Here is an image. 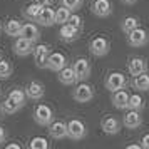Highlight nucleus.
Instances as JSON below:
<instances>
[{
  "mask_svg": "<svg viewBox=\"0 0 149 149\" xmlns=\"http://www.w3.org/2000/svg\"><path fill=\"white\" fill-rule=\"evenodd\" d=\"M34 121L39 126H49L54 121V111L52 107H49L47 104H39L34 111Z\"/></svg>",
  "mask_w": 149,
  "mask_h": 149,
  "instance_id": "f257e3e1",
  "label": "nucleus"
},
{
  "mask_svg": "<svg viewBox=\"0 0 149 149\" xmlns=\"http://www.w3.org/2000/svg\"><path fill=\"white\" fill-rule=\"evenodd\" d=\"M127 42H129L131 47H144V45L149 42L148 30H144L141 25L136 27L134 30H131V32L127 34Z\"/></svg>",
  "mask_w": 149,
  "mask_h": 149,
  "instance_id": "f03ea898",
  "label": "nucleus"
},
{
  "mask_svg": "<svg viewBox=\"0 0 149 149\" xmlns=\"http://www.w3.org/2000/svg\"><path fill=\"white\" fill-rule=\"evenodd\" d=\"M86 134H87V129H86V124L81 119H70L67 122V137L74 139V141H79V139H84Z\"/></svg>",
  "mask_w": 149,
  "mask_h": 149,
  "instance_id": "7ed1b4c3",
  "label": "nucleus"
},
{
  "mask_svg": "<svg viewBox=\"0 0 149 149\" xmlns=\"http://www.w3.org/2000/svg\"><path fill=\"white\" fill-rule=\"evenodd\" d=\"M89 50H91V54L95 55V57H104V55L109 54V50H111V44L106 37H95L91 40L89 44Z\"/></svg>",
  "mask_w": 149,
  "mask_h": 149,
  "instance_id": "20e7f679",
  "label": "nucleus"
},
{
  "mask_svg": "<svg viewBox=\"0 0 149 149\" xmlns=\"http://www.w3.org/2000/svg\"><path fill=\"white\" fill-rule=\"evenodd\" d=\"M72 97H74L75 102H81V104H86V102H91L94 99V91L92 87L86 84V82H81L79 86H75L74 92H72Z\"/></svg>",
  "mask_w": 149,
  "mask_h": 149,
  "instance_id": "39448f33",
  "label": "nucleus"
},
{
  "mask_svg": "<svg viewBox=\"0 0 149 149\" xmlns=\"http://www.w3.org/2000/svg\"><path fill=\"white\" fill-rule=\"evenodd\" d=\"M72 69H74L75 77H77V82L87 81L89 75H91V62L87 59H84V57L75 59V62L72 64Z\"/></svg>",
  "mask_w": 149,
  "mask_h": 149,
  "instance_id": "423d86ee",
  "label": "nucleus"
},
{
  "mask_svg": "<svg viewBox=\"0 0 149 149\" xmlns=\"http://www.w3.org/2000/svg\"><path fill=\"white\" fill-rule=\"evenodd\" d=\"M126 75L121 74V72H111V74L106 77V89L114 92V91H119V89H124L126 87Z\"/></svg>",
  "mask_w": 149,
  "mask_h": 149,
  "instance_id": "0eeeda50",
  "label": "nucleus"
},
{
  "mask_svg": "<svg viewBox=\"0 0 149 149\" xmlns=\"http://www.w3.org/2000/svg\"><path fill=\"white\" fill-rule=\"evenodd\" d=\"M32 54H34V62L37 67L44 69L47 65V57L50 54V47H49L47 44H39V45H34V50H32Z\"/></svg>",
  "mask_w": 149,
  "mask_h": 149,
  "instance_id": "6e6552de",
  "label": "nucleus"
},
{
  "mask_svg": "<svg viewBox=\"0 0 149 149\" xmlns=\"http://www.w3.org/2000/svg\"><path fill=\"white\" fill-rule=\"evenodd\" d=\"M32 50H34V42L25 39V37H22V35H19V39L14 44L15 54L19 55V57H27V55L32 54Z\"/></svg>",
  "mask_w": 149,
  "mask_h": 149,
  "instance_id": "1a4fd4ad",
  "label": "nucleus"
},
{
  "mask_svg": "<svg viewBox=\"0 0 149 149\" xmlns=\"http://www.w3.org/2000/svg\"><path fill=\"white\" fill-rule=\"evenodd\" d=\"M67 65V59H65V55L61 54V52H50L47 57V65L45 67L50 69L52 72H59L62 67H65Z\"/></svg>",
  "mask_w": 149,
  "mask_h": 149,
  "instance_id": "9d476101",
  "label": "nucleus"
},
{
  "mask_svg": "<svg viewBox=\"0 0 149 149\" xmlns=\"http://www.w3.org/2000/svg\"><path fill=\"white\" fill-rule=\"evenodd\" d=\"M92 14L101 17V19H106L112 14V5L109 0H94L92 3Z\"/></svg>",
  "mask_w": 149,
  "mask_h": 149,
  "instance_id": "9b49d317",
  "label": "nucleus"
},
{
  "mask_svg": "<svg viewBox=\"0 0 149 149\" xmlns=\"http://www.w3.org/2000/svg\"><path fill=\"white\" fill-rule=\"evenodd\" d=\"M122 124H124L127 129H137V127H141V124H142L141 111H132V109H129V112H126L124 119H122Z\"/></svg>",
  "mask_w": 149,
  "mask_h": 149,
  "instance_id": "f8f14e48",
  "label": "nucleus"
},
{
  "mask_svg": "<svg viewBox=\"0 0 149 149\" xmlns=\"http://www.w3.org/2000/svg\"><path fill=\"white\" fill-rule=\"evenodd\" d=\"M101 127L106 134H117L121 131V122L114 116H106L101 121Z\"/></svg>",
  "mask_w": 149,
  "mask_h": 149,
  "instance_id": "ddd939ff",
  "label": "nucleus"
},
{
  "mask_svg": "<svg viewBox=\"0 0 149 149\" xmlns=\"http://www.w3.org/2000/svg\"><path fill=\"white\" fill-rule=\"evenodd\" d=\"M127 70L131 75H139L142 72H148V62L142 57H132L127 64Z\"/></svg>",
  "mask_w": 149,
  "mask_h": 149,
  "instance_id": "4468645a",
  "label": "nucleus"
},
{
  "mask_svg": "<svg viewBox=\"0 0 149 149\" xmlns=\"http://www.w3.org/2000/svg\"><path fill=\"white\" fill-rule=\"evenodd\" d=\"M127 101H129V94L127 91H124V89H119V91H114L112 92V97H111V102H112V106L116 109H127Z\"/></svg>",
  "mask_w": 149,
  "mask_h": 149,
  "instance_id": "2eb2a0df",
  "label": "nucleus"
},
{
  "mask_svg": "<svg viewBox=\"0 0 149 149\" xmlns=\"http://www.w3.org/2000/svg\"><path fill=\"white\" fill-rule=\"evenodd\" d=\"M49 134L54 139H64L67 137V124L62 121H52L49 124Z\"/></svg>",
  "mask_w": 149,
  "mask_h": 149,
  "instance_id": "dca6fc26",
  "label": "nucleus"
},
{
  "mask_svg": "<svg viewBox=\"0 0 149 149\" xmlns=\"http://www.w3.org/2000/svg\"><path fill=\"white\" fill-rule=\"evenodd\" d=\"M37 24H40L42 27H50V25H54L55 24V10L50 8L49 5H45V7L42 8L39 19H37Z\"/></svg>",
  "mask_w": 149,
  "mask_h": 149,
  "instance_id": "f3484780",
  "label": "nucleus"
},
{
  "mask_svg": "<svg viewBox=\"0 0 149 149\" xmlns=\"http://www.w3.org/2000/svg\"><path fill=\"white\" fill-rule=\"evenodd\" d=\"M25 95H27L29 99H32V101H40L42 97H44V86H42L40 82L32 81L27 86V89H25Z\"/></svg>",
  "mask_w": 149,
  "mask_h": 149,
  "instance_id": "a211bd4d",
  "label": "nucleus"
},
{
  "mask_svg": "<svg viewBox=\"0 0 149 149\" xmlns=\"http://www.w3.org/2000/svg\"><path fill=\"white\" fill-rule=\"evenodd\" d=\"M57 77H59V82L61 84H64V86H74L75 82H77V77H75L74 74V69L72 67H62L59 72H57Z\"/></svg>",
  "mask_w": 149,
  "mask_h": 149,
  "instance_id": "6ab92c4d",
  "label": "nucleus"
},
{
  "mask_svg": "<svg viewBox=\"0 0 149 149\" xmlns=\"http://www.w3.org/2000/svg\"><path fill=\"white\" fill-rule=\"evenodd\" d=\"M20 35L25 37V39H29V40H32L35 44V42L40 39V30H39V27H37L35 24H22Z\"/></svg>",
  "mask_w": 149,
  "mask_h": 149,
  "instance_id": "aec40b11",
  "label": "nucleus"
},
{
  "mask_svg": "<svg viewBox=\"0 0 149 149\" xmlns=\"http://www.w3.org/2000/svg\"><path fill=\"white\" fill-rule=\"evenodd\" d=\"M79 34H81V30L75 29V27H72V25H69V24H62L61 30H59V35H61V39L64 42L75 40V39L79 37Z\"/></svg>",
  "mask_w": 149,
  "mask_h": 149,
  "instance_id": "412c9836",
  "label": "nucleus"
},
{
  "mask_svg": "<svg viewBox=\"0 0 149 149\" xmlns=\"http://www.w3.org/2000/svg\"><path fill=\"white\" fill-rule=\"evenodd\" d=\"M132 87L139 92H148L149 91V75L146 72H142L139 75H134L132 79Z\"/></svg>",
  "mask_w": 149,
  "mask_h": 149,
  "instance_id": "4be33fe9",
  "label": "nucleus"
},
{
  "mask_svg": "<svg viewBox=\"0 0 149 149\" xmlns=\"http://www.w3.org/2000/svg\"><path fill=\"white\" fill-rule=\"evenodd\" d=\"M42 8H44V5H40V3H30V5H27L25 7V10H24V15L27 17L30 22H37V19H39V15H40Z\"/></svg>",
  "mask_w": 149,
  "mask_h": 149,
  "instance_id": "5701e85b",
  "label": "nucleus"
},
{
  "mask_svg": "<svg viewBox=\"0 0 149 149\" xmlns=\"http://www.w3.org/2000/svg\"><path fill=\"white\" fill-rule=\"evenodd\" d=\"M20 32H22V22L12 19V20H8L5 24V34L7 35H10V37H19Z\"/></svg>",
  "mask_w": 149,
  "mask_h": 149,
  "instance_id": "b1692460",
  "label": "nucleus"
},
{
  "mask_svg": "<svg viewBox=\"0 0 149 149\" xmlns=\"http://www.w3.org/2000/svg\"><path fill=\"white\" fill-rule=\"evenodd\" d=\"M136 27H139V19H137V17L129 15V17H126V19L121 22V30L124 34H129V32L134 30Z\"/></svg>",
  "mask_w": 149,
  "mask_h": 149,
  "instance_id": "393cba45",
  "label": "nucleus"
},
{
  "mask_svg": "<svg viewBox=\"0 0 149 149\" xmlns=\"http://www.w3.org/2000/svg\"><path fill=\"white\" fill-rule=\"evenodd\" d=\"M8 99H12L15 104H19L20 107H24L27 95H25V91H22V89H12L10 94H8Z\"/></svg>",
  "mask_w": 149,
  "mask_h": 149,
  "instance_id": "a878e982",
  "label": "nucleus"
},
{
  "mask_svg": "<svg viewBox=\"0 0 149 149\" xmlns=\"http://www.w3.org/2000/svg\"><path fill=\"white\" fill-rule=\"evenodd\" d=\"M142 106H144V99H142L139 94H132L129 95L127 101V109H132V111H141Z\"/></svg>",
  "mask_w": 149,
  "mask_h": 149,
  "instance_id": "bb28decb",
  "label": "nucleus"
},
{
  "mask_svg": "<svg viewBox=\"0 0 149 149\" xmlns=\"http://www.w3.org/2000/svg\"><path fill=\"white\" fill-rule=\"evenodd\" d=\"M70 14H72V12H70L67 7H64V5H62L61 8H57V10H55V24H59V25L65 24L67 19L70 17Z\"/></svg>",
  "mask_w": 149,
  "mask_h": 149,
  "instance_id": "cd10ccee",
  "label": "nucleus"
},
{
  "mask_svg": "<svg viewBox=\"0 0 149 149\" xmlns=\"http://www.w3.org/2000/svg\"><path fill=\"white\" fill-rule=\"evenodd\" d=\"M20 109V106L19 104H15L12 99H5V101L2 102V112H5V114H14V112H17Z\"/></svg>",
  "mask_w": 149,
  "mask_h": 149,
  "instance_id": "c85d7f7f",
  "label": "nucleus"
},
{
  "mask_svg": "<svg viewBox=\"0 0 149 149\" xmlns=\"http://www.w3.org/2000/svg\"><path fill=\"white\" fill-rule=\"evenodd\" d=\"M12 72H14V67H12V64L7 61H2L0 59V77L2 79H7V77H10L12 75Z\"/></svg>",
  "mask_w": 149,
  "mask_h": 149,
  "instance_id": "c756f323",
  "label": "nucleus"
},
{
  "mask_svg": "<svg viewBox=\"0 0 149 149\" xmlns=\"http://www.w3.org/2000/svg\"><path fill=\"white\" fill-rule=\"evenodd\" d=\"M30 149H47L49 148V142L45 137H34L32 141H30Z\"/></svg>",
  "mask_w": 149,
  "mask_h": 149,
  "instance_id": "7c9ffc66",
  "label": "nucleus"
},
{
  "mask_svg": "<svg viewBox=\"0 0 149 149\" xmlns=\"http://www.w3.org/2000/svg\"><path fill=\"white\" fill-rule=\"evenodd\" d=\"M62 5L64 7H67L70 12H75V10H79L82 5V0H62Z\"/></svg>",
  "mask_w": 149,
  "mask_h": 149,
  "instance_id": "2f4dec72",
  "label": "nucleus"
},
{
  "mask_svg": "<svg viewBox=\"0 0 149 149\" xmlns=\"http://www.w3.org/2000/svg\"><path fill=\"white\" fill-rule=\"evenodd\" d=\"M65 24H69V25H72V27L82 30V19L79 17V15H75V14H70V17L67 19V22H65Z\"/></svg>",
  "mask_w": 149,
  "mask_h": 149,
  "instance_id": "473e14b6",
  "label": "nucleus"
},
{
  "mask_svg": "<svg viewBox=\"0 0 149 149\" xmlns=\"http://www.w3.org/2000/svg\"><path fill=\"white\" fill-rule=\"evenodd\" d=\"M141 148L144 149H149V134H144L141 139Z\"/></svg>",
  "mask_w": 149,
  "mask_h": 149,
  "instance_id": "72a5a7b5",
  "label": "nucleus"
},
{
  "mask_svg": "<svg viewBox=\"0 0 149 149\" xmlns=\"http://www.w3.org/2000/svg\"><path fill=\"white\" fill-rule=\"evenodd\" d=\"M5 137H7V136H5V129L0 127V144H2V142H5Z\"/></svg>",
  "mask_w": 149,
  "mask_h": 149,
  "instance_id": "f704fd0d",
  "label": "nucleus"
},
{
  "mask_svg": "<svg viewBox=\"0 0 149 149\" xmlns=\"http://www.w3.org/2000/svg\"><path fill=\"white\" fill-rule=\"evenodd\" d=\"M35 3H40V5H44V7H45V5H50V2H52V0H34Z\"/></svg>",
  "mask_w": 149,
  "mask_h": 149,
  "instance_id": "c9c22d12",
  "label": "nucleus"
},
{
  "mask_svg": "<svg viewBox=\"0 0 149 149\" xmlns=\"http://www.w3.org/2000/svg\"><path fill=\"white\" fill-rule=\"evenodd\" d=\"M121 2L124 3V5H134L137 0H121Z\"/></svg>",
  "mask_w": 149,
  "mask_h": 149,
  "instance_id": "e433bc0d",
  "label": "nucleus"
},
{
  "mask_svg": "<svg viewBox=\"0 0 149 149\" xmlns=\"http://www.w3.org/2000/svg\"><path fill=\"white\" fill-rule=\"evenodd\" d=\"M19 148H20L19 144H8L7 146V149H19Z\"/></svg>",
  "mask_w": 149,
  "mask_h": 149,
  "instance_id": "4c0bfd02",
  "label": "nucleus"
},
{
  "mask_svg": "<svg viewBox=\"0 0 149 149\" xmlns=\"http://www.w3.org/2000/svg\"><path fill=\"white\" fill-rule=\"evenodd\" d=\"M141 146L139 144H131V146H127V149H139Z\"/></svg>",
  "mask_w": 149,
  "mask_h": 149,
  "instance_id": "58836bf2",
  "label": "nucleus"
},
{
  "mask_svg": "<svg viewBox=\"0 0 149 149\" xmlns=\"http://www.w3.org/2000/svg\"><path fill=\"white\" fill-rule=\"evenodd\" d=\"M0 30H2V27H0Z\"/></svg>",
  "mask_w": 149,
  "mask_h": 149,
  "instance_id": "ea45409f",
  "label": "nucleus"
},
{
  "mask_svg": "<svg viewBox=\"0 0 149 149\" xmlns=\"http://www.w3.org/2000/svg\"><path fill=\"white\" fill-rule=\"evenodd\" d=\"M0 59H2V57H0Z\"/></svg>",
  "mask_w": 149,
  "mask_h": 149,
  "instance_id": "a19ab883",
  "label": "nucleus"
}]
</instances>
